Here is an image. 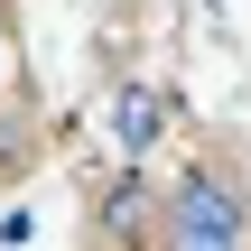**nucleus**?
Wrapping results in <instances>:
<instances>
[{"label":"nucleus","instance_id":"obj_2","mask_svg":"<svg viewBox=\"0 0 251 251\" xmlns=\"http://www.w3.org/2000/svg\"><path fill=\"white\" fill-rule=\"evenodd\" d=\"M112 130H121V158H149V149L168 140V93H158V84H121Z\"/></svg>","mask_w":251,"mask_h":251},{"label":"nucleus","instance_id":"obj_3","mask_svg":"<svg viewBox=\"0 0 251 251\" xmlns=\"http://www.w3.org/2000/svg\"><path fill=\"white\" fill-rule=\"evenodd\" d=\"M102 233H112V242H140V233H149V186H140V177H121V186L102 196Z\"/></svg>","mask_w":251,"mask_h":251},{"label":"nucleus","instance_id":"obj_4","mask_svg":"<svg viewBox=\"0 0 251 251\" xmlns=\"http://www.w3.org/2000/svg\"><path fill=\"white\" fill-rule=\"evenodd\" d=\"M0 56H9V37H0Z\"/></svg>","mask_w":251,"mask_h":251},{"label":"nucleus","instance_id":"obj_1","mask_svg":"<svg viewBox=\"0 0 251 251\" xmlns=\"http://www.w3.org/2000/svg\"><path fill=\"white\" fill-rule=\"evenodd\" d=\"M168 251H242V196L214 168H196L168 196Z\"/></svg>","mask_w":251,"mask_h":251}]
</instances>
